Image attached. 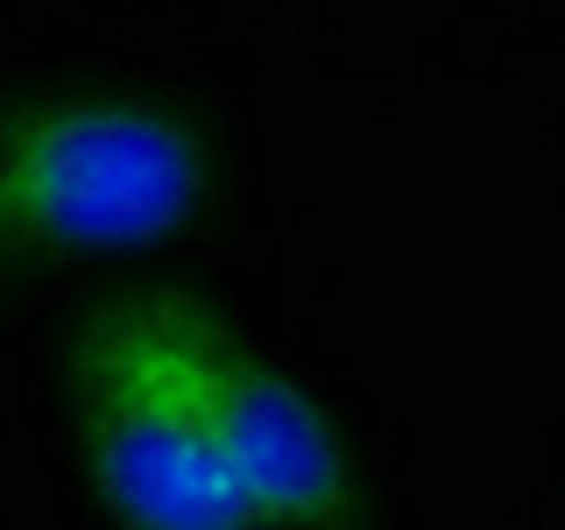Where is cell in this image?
Returning a JSON list of instances; mask_svg holds the SVG:
<instances>
[{
  "label": "cell",
  "instance_id": "2",
  "mask_svg": "<svg viewBox=\"0 0 565 530\" xmlns=\"http://www.w3.org/2000/svg\"><path fill=\"white\" fill-rule=\"evenodd\" d=\"M85 326L163 389L255 530H326L353 509L361 467L347 432L220 305L191 290H128Z\"/></svg>",
  "mask_w": 565,
  "mask_h": 530
},
{
  "label": "cell",
  "instance_id": "1",
  "mask_svg": "<svg viewBox=\"0 0 565 530\" xmlns=\"http://www.w3.org/2000/svg\"><path fill=\"white\" fill-rule=\"evenodd\" d=\"M205 191V141L163 99L71 85L0 106V276L156 247Z\"/></svg>",
  "mask_w": 565,
  "mask_h": 530
},
{
  "label": "cell",
  "instance_id": "3",
  "mask_svg": "<svg viewBox=\"0 0 565 530\" xmlns=\"http://www.w3.org/2000/svg\"><path fill=\"white\" fill-rule=\"evenodd\" d=\"M64 389L71 417H78L85 481L120 530H255L226 474L184 432V417L99 332L78 326Z\"/></svg>",
  "mask_w": 565,
  "mask_h": 530
}]
</instances>
